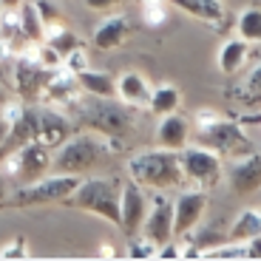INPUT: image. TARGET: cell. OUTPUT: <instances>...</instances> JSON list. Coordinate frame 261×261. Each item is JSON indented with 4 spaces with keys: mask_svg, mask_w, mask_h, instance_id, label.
<instances>
[{
    "mask_svg": "<svg viewBox=\"0 0 261 261\" xmlns=\"http://www.w3.org/2000/svg\"><path fill=\"white\" fill-rule=\"evenodd\" d=\"M6 130H9V119L0 114V145H3V139H6Z\"/></svg>",
    "mask_w": 261,
    "mask_h": 261,
    "instance_id": "obj_36",
    "label": "cell"
},
{
    "mask_svg": "<svg viewBox=\"0 0 261 261\" xmlns=\"http://www.w3.org/2000/svg\"><path fill=\"white\" fill-rule=\"evenodd\" d=\"M48 77H51V68H46V65L40 63L34 57V51H23L14 60V88H17V97L23 102H34Z\"/></svg>",
    "mask_w": 261,
    "mask_h": 261,
    "instance_id": "obj_10",
    "label": "cell"
},
{
    "mask_svg": "<svg viewBox=\"0 0 261 261\" xmlns=\"http://www.w3.org/2000/svg\"><path fill=\"white\" fill-rule=\"evenodd\" d=\"M165 3L182 9L185 14H190V17H196V20H204L210 26H216V23L224 20V3L222 0H165Z\"/></svg>",
    "mask_w": 261,
    "mask_h": 261,
    "instance_id": "obj_20",
    "label": "cell"
},
{
    "mask_svg": "<svg viewBox=\"0 0 261 261\" xmlns=\"http://www.w3.org/2000/svg\"><path fill=\"white\" fill-rule=\"evenodd\" d=\"M207 202L210 196L202 188L185 190L173 199V239H185L196 224L202 222L204 213H207Z\"/></svg>",
    "mask_w": 261,
    "mask_h": 261,
    "instance_id": "obj_11",
    "label": "cell"
},
{
    "mask_svg": "<svg viewBox=\"0 0 261 261\" xmlns=\"http://www.w3.org/2000/svg\"><path fill=\"white\" fill-rule=\"evenodd\" d=\"M255 236H261V213L258 207H247L233 219V224L227 230V242L244 244L250 239H255Z\"/></svg>",
    "mask_w": 261,
    "mask_h": 261,
    "instance_id": "obj_22",
    "label": "cell"
},
{
    "mask_svg": "<svg viewBox=\"0 0 261 261\" xmlns=\"http://www.w3.org/2000/svg\"><path fill=\"white\" fill-rule=\"evenodd\" d=\"M77 85L83 94H91V97H117V80L105 71H94V68H83V71L74 74Z\"/></svg>",
    "mask_w": 261,
    "mask_h": 261,
    "instance_id": "obj_21",
    "label": "cell"
},
{
    "mask_svg": "<svg viewBox=\"0 0 261 261\" xmlns=\"http://www.w3.org/2000/svg\"><path fill=\"white\" fill-rule=\"evenodd\" d=\"M227 182H230V190L236 196H250L258 190L261 185V165H258V153L250 150L244 156H239L227 170Z\"/></svg>",
    "mask_w": 261,
    "mask_h": 261,
    "instance_id": "obj_14",
    "label": "cell"
},
{
    "mask_svg": "<svg viewBox=\"0 0 261 261\" xmlns=\"http://www.w3.org/2000/svg\"><path fill=\"white\" fill-rule=\"evenodd\" d=\"M20 3H23V0H0V6L3 9H17Z\"/></svg>",
    "mask_w": 261,
    "mask_h": 261,
    "instance_id": "obj_37",
    "label": "cell"
},
{
    "mask_svg": "<svg viewBox=\"0 0 261 261\" xmlns=\"http://www.w3.org/2000/svg\"><path fill=\"white\" fill-rule=\"evenodd\" d=\"M130 37V20L125 14H108V17L94 29V46L102 48V51H114V48H122L125 40Z\"/></svg>",
    "mask_w": 261,
    "mask_h": 261,
    "instance_id": "obj_15",
    "label": "cell"
},
{
    "mask_svg": "<svg viewBox=\"0 0 261 261\" xmlns=\"http://www.w3.org/2000/svg\"><path fill=\"white\" fill-rule=\"evenodd\" d=\"M182 108V91L176 85L162 83L156 88H150V99H148V111L156 114V117H165L170 111H179Z\"/></svg>",
    "mask_w": 261,
    "mask_h": 261,
    "instance_id": "obj_23",
    "label": "cell"
},
{
    "mask_svg": "<svg viewBox=\"0 0 261 261\" xmlns=\"http://www.w3.org/2000/svg\"><path fill=\"white\" fill-rule=\"evenodd\" d=\"M145 210H148V196H145V188H139L134 179L119 185V224L125 236L139 233L145 219Z\"/></svg>",
    "mask_w": 261,
    "mask_h": 261,
    "instance_id": "obj_12",
    "label": "cell"
},
{
    "mask_svg": "<svg viewBox=\"0 0 261 261\" xmlns=\"http://www.w3.org/2000/svg\"><path fill=\"white\" fill-rule=\"evenodd\" d=\"M145 20H148L150 26H159V23H165L168 20V3L165 0H145Z\"/></svg>",
    "mask_w": 261,
    "mask_h": 261,
    "instance_id": "obj_30",
    "label": "cell"
},
{
    "mask_svg": "<svg viewBox=\"0 0 261 261\" xmlns=\"http://www.w3.org/2000/svg\"><path fill=\"white\" fill-rule=\"evenodd\" d=\"M119 148H122V139H105L99 134H80V137L71 134L57 148V153H51V173L85 176Z\"/></svg>",
    "mask_w": 261,
    "mask_h": 261,
    "instance_id": "obj_2",
    "label": "cell"
},
{
    "mask_svg": "<svg viewBox=\"0 0 261 261\" xmlns=\"http://www.w3.org/2000/svg\"><path fill=\"white\" fill-rule=\"evenodd\" d=\"M119 179H80L77 188L63 199V204L77 210H88V213L105 219L108 224H119Z\"/></svg>",
    "mask_w": 261,
    "mask_h": 261,
    "instance_id": "obj_5",
    "label": "cell"
},
{
    "mask_svg": "<svg viewBox=\"0 0 261 261\" xmlns=\"http://www.w3.org/2000/svg\"><path fill=\"white\" fill-rule=\"evenodd\" d=\"M117 99H122L130 108H148L150 99V83L139 71H125L117 80Z\"/></svg>",
    "mask_w": 261,
    "mask_h": 261,
    "instance_id": "obj_18",
    "label": "cell"
},
{
    "mask_svg": "<svg viewBox=\"0 0 261 261\" xmlns=\"http://www.w3.org/2000/svg\"><path fill=\"white\" fill-rule=\"evenodd\" d=\"M32 3H37V0H32Z\"/></svg>",
    "mask_w": 261,
    "mask_h": 261,
    "instance_id": "obj_40",
    "label": "cell"
},
{
    "mask_svg": "<svg viewBox=\"0 0 261 261\" xmlns=\"http://www.w3.org/2000/svg\"><path fill=\"white\" fill-rule=\"evenodd\" d=\"M37 46H40V48L34 51V57L46 65V68H51V71H54V68H63V57H60V54L54 51L48 43H37Z\"/></svg>",
    "mask_w": 261,
    "mask_h": 261,
    "instance_id": "obj_32",
    "label": "cell"
},
{
    "mask_svg": "<svg viewBox=\"0 0 261 261\" xmlns=\"http://www.w3.org/2000/svg\"><path fill=\"white\" fill-rule=\"evenodd\" d=\"M43 43H48V46H51L54 51L60 54V57H65V54H71L77 46H83L77 34H74V32H68V29H63V26H57V29H51V32H46Z\"/></svg>",
    "mask_w": 261,
    "mask_h": 261,
    "instance_id": "obj_26",
    "label": "cell"
},
{
    "mask_svg": "<svg viewBox=\"0 0 261 261\" xmlns=\"http://www.w3.org/2000/svg\"><path fill=\"white\" fill-rule=\"evenodd\" d=\"M3 48H6V46H3V43H0V54H3Z\"/></svg>",
    "mask_w": 261,
    "mask_h": 261,
    "instance_id": "obj_39",
    "label": "cell"
},
{
    "mask_svg": "<svg viewBox=\"0 0 261 261\" xmlns=\"http://www.w3.org/2000/svg\"><path fill=\"white\" fill-rule=\"evenodd\" d=\"M40 94H43L51 105H63V108H68V105H71L83 91H80L77 77H74L71 71L57 68V71H51V77L46 80V85H43V91Z\"/></svg>",
    "mask_w": 261,
    "mask_h": 261,
    "instance_id": "obj_16",
    "label": "cell"
},
{
    "mask_svg": "<svg viewBox=\"0 0 261 261\" xmlns=\"http://www.w3.org/2000/svg\"><path fill=\"white\" fill-rule=\"evenodd\" d=\"M80 176L71 173H46L29 185L14 188V193L6 196L3 207H37V204H63V199L77 188ZM0 207V210H3Z\"/></svg>",
    "mask_w": 261,
    "mask_h": 261,
    "instance_id": "obj_6",
    "label": "cell"
},
{
    "mask_svg": "<svg viewBox=\"0 0 261 261\" xmlns=\"http://www.w3.org/2000/svg\"><path fill=\"white\" fill-rule=\"evenodd\" d=\"M63 68H65V71H71V74L88 68V54H85V48L77 46L71 54H65V57H63Z\"/></svg>",
    "mask_w": 261,
    "mask_h": 261,
    "instance_id": "obj_31",
    "label": "cell"
},
{
    "mask_svg": "<svg viewBox=\"0 0 261 261\" xmlns=\"http://www.w3.org/2000/svg\"><path fill=\"white\" fill-rule=\"evenodd\" d=\"M250 43L242 37H230L222 43V48H219V57H216V63H219V71L222 74H239L244 71V65L250 63Z\"/></svg>",
    "mask_w": 261,
    "mask_h": 261,
    "instance_id": "obj_19",
    "label": "cell"
},
{
    "mask_svg": "<svg viewBox=\"0 0 261 261\" xmlns=\"http://www.w3.org/2000/svg\"><path fill=\"white\" fill-rule=\"evenodd\" d=\"M236 97L242 99L244 105H250V108H258V99H261V68L258 65H253L247 71V83L239 85Z\"/></svg>",
    "mask_w": 261,
    "mask_h": 261,
    "instance_id": "obj_27",
    "label": "cell"
},
{
    "mask_svg": "<svg viewBox=\"0 0 261 261\" xmlns=\"http://www.w3.org/2000/svg\"><path fill=\"white\" fill-rule=\"evenodd\" d=\"M156 255V244L150 242L148 236L134 233L128 236V258H153Z\"/></svg>",
    "mask_w": 261,
    "mask_h": 261,
    "instance_id": "obj_28",
    "label": "cell"
},
{
    "mask_svg": "<svg viewBox=\"0 0 261 261\" xmlns=\"http://www.w3.org/2000/svg\"><path fill=\"white\" fill-rule=\"evenodd\" d=\"M34 6H37V14H40V20H43V26H46V32H51V29H57V26H60V20H63V14H60V9L54 6L51 0H37Z\"/></svg>",
    "mask_w": 261,
    "mask_h": 261,
    "instance_id": "obj_29",
    "label": "cell"
},
{
    "mask_svg": "<svg viewBox=\"0 0 261 261\" xmlns=\"http://www.w3.org/2000/svg\"><path fill=\"white\" fill-rule=\"evenodd\" d=\"M83 128L94 130L105 139H125L137 125L134 108L125 105L117 97H91V94H80L68 105Z\"/></svg>",
    "mask_w": 261,
    "mask_h": 261,
    "instance_id": "obj_1",
    "label": "cell"
},
{
    "mask_svg": "<svg viewBox=\"0 0 261 261\" xmlns=\"http://www.w3.org/2000/svg\"><path fill=\"white\" fill-rule=\"evenodd\" d=\"M196 128H199L196 145H204V148H210L219 156L239 159L244 153H250V150H255L250 137H247V130L242 125L233 122V119L219 117L210 108H202V111L196 114Z\"/></svg>",
    "mask_w": 261,
    "mask_h": 261,
    "instance_id": "obj_4",
    "label": "cell"
},
{
    "mask_svg": "<svg viewBox=\"0 0 261 261\" xmlns=\"http://www.w3.org/2000/svg\"><path fill=\"white\" fill-rule=\"evenodd\" d=\"M139 233L148 236L156 247L173 239V199L168 196V190H150Z\"/></svg>",
    "mask_w": 261,
    "mask_h": 261,
    "instance_id": "obj_9",
    "label": "cell"
},
{
    "mask_svg": "<svg viewBox=\"0 0 261 261\" xmlns=\"http://www.w3.org/2000/svg\"><path fill=\"white\" fill-rule=\"evenodd\" d=\"M6 196H9V182H6V173L0 170V207H3V202H6Z\"/></svg>",
    "mask_w": 261,
    "mask_h": 261,
    "instance_id": "obj_35",
    "label": "cell"
},
{
    "mask_svg": "<svg viewBox=\"0 0 261 261\" xmlns=\"http://www.w3.org/2000/svg\"><path fill=\"white\" fill-rule=\"evenodd\" d=\"M88 9H94V12H105V9H114L119 6V3H125V0H83Z\"/></svg>",
    "mask_w": 261,
    "mask_h": 261,
    "instance_id": "obj_34",
    "label": "cell"
},
{
    "mask_svg": "<svg viewBox=\"0 0 261 261\" xmlns=\"http://www.w3.org/2000/svg\"><path fill=\"white\" fill-rule=\"evenodd\" d=\"M130 179L145 190H173L185 182L179 168V150L148 148L128 159Z\"/></svg>",
    "mask_w": 261,
    "mask_h": 261,
    "instance_id": "obj_3",
    "label": "cell"
},
{
    "mask_svg": "<svg viewBox=\"0 0 261 261\" xmlns=\"http://www.w3.org/2000/svg\"><path fill=\"white\" fill-rule=\"evenodd\" d=\"M3 162H6V170H3L6 179H14L17 185H29L51 173V148L34 139V142H26L23 148L12 150L9 156H3Z\"/></svg>",
    "mask_w": 261,
    "mask_h": 261,
    "instance_id": "obj_8",
    "label": "cell"
},
{
    "mask_svg": "<svg viewBox=\"0 0 261 261\" xmlns=\"http://www.w3.org/2000/svg\"><path fill=\"white\" fill-rule=\"evenodd\" d=\"M37 128H40L37 139L51 150L60 148V145L74 134L71 117H65V114L57 111L54 105H37Z\"/></svg>",
    "mask_w": 261,
    "mask_h": 261,
    "instance_id": "obj_13",
    "label": "cell"
},
{
    "mask_svg": "<svg viewBox=\"0 0 261 261\" xmlns=\"http://www.w3.org/2000/svg\"><path fill=\"white\" fill-rule=\"evenodd\" d=\"M179 168H182L185 182H193L202 190H213L222 182V173H224L219 153H213L204 145H190V142L179 150Z\"/></svg>",
    "mask_w": 261,
    "mask_h": 261,
    "instance_id": "obj_7",
    "label": "cell"
},
{
    "mask_svg": "<svg viewBox=\"0 0 261 261\" xmlns=\"http://www.w3.org/2000/svg\"><path fill=\"white\" fill-rule=\"evenodd\" d=\"M6 105H9V94L3 91V88H0V111H3V108H6Z\"/></svg>",
    "mask_w": 261,
    "mask_h": 261,
    "instance_id": "obj_38",
    "label": "cell"
},
{
    "mask_svg": "<svg viewBox=\"0 0 261 261\" xmlns=\"http://www.w3.org/2000/svg\"><path fill=\"white\" fill-rule=\"evenodd\" d=\"M156 142H159V148L182 150L185 145L190 142V122L179 111L165 114V117L159 119V128H156Z\"/></svg>",
    "mask_w": 261,
    "mask_h": 261,
    "instance_id": "obj_17",
    "label": "cell"
},
{
    "mask_svg": "<svg viewBox=\"0 0 261 261\" xmlns=\"http://www.w3.org/2000/svg\"><path fill=\"white\" fill-rule=\"evenodd\" d=\"M29 250H26V239H17V242H9L6 247L0 250V258L3 261H12V258H26Z\"/></svg>",
    "mask_w": 261,
    "mask_h": 261,
    "instance_id": "obj_33",
    "label": "cell"
},
{
    "mask_svg": "<svg viewBox=\"0 0 261 261\" xmlns=\"http://www.w3.org/2000/svg\"><path fill=\"white\" fill-rule=\"evenodd\" d=\"M236 32H239L242 40H247L250 46H255L261 40V9L258 6L244 9V12L239 14V20H236Z\"/></svg>",
    "mask_w": 261,
    "mask_h": 261,
    "instance_id": "obj_25",
    "label": "cell"
},
{
    "mask_svg": "<svg viewBox=\"0 0 261 261\" xmlns=\"http://www.w3.org/2000/svg\"><path fill=\"white\" fill-rule=\"evenodd\" d=\"M17 23H20V32L26 34L29 43H43L46 26H43V20L37 14V6H34L32 0H23L17 6Z\"/></svg>",
    "mask_w": 261,
    "mask_h": 261,
    "instance_id": "obj_24",
    "label": "cell"
}]
</instances>
